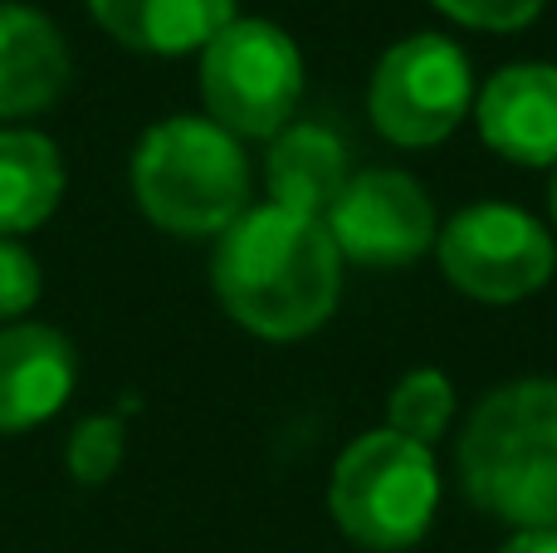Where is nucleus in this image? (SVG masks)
Returning a JSON list of instances; mask_svg holds the SVG:
<instances>
[{
  "label": "nucleus",
  "instance_id": "nucleus-14",
  "mask_svg": "<svg viewBox=\"0 0 557 553\" xmlns=\"http://www.w3.org/2000/svg\"><path fill=\"white\" fill-rule=\"evenodd\" d=\"M64 157L35 127H0V235H25L54 216Z\"/></svg>",
  "mask_w": 557,
  "mask_h": 553
},
{
  "label": "nucleus",
  "instance_id": "nucleus-5",
  "mask_svg": "<svg viewBox=\"0 0 557 553\" xmlns=\"http://www.w3.org/2000/svg\"><path fill=\"white\" fill-rule=\"evenodd\" d=\"M201 98L231 137H278L304 98V54L270 20H231L201 49Z\"/></svg>",
  "mask_w": 557,
  "mask_h": 553
},
{
  "label": "nucleus",
  "instance_id": "nucleus-2",
  "mask_svg": "<svg viewBox=\"0 0 557 553\" xmlns=\"http://www.w3.org/2000/svg\"><path fill=\"white\" fill-rule=\"evenodd\" d=\"M460 486L513 534L557 529V378H519L480 397L460 431Z\"/></svg>",
  "mask_w": 557,
  "mask_h": 553
},
{
  "label": "nucleus",
  "instance_id": "nucleus-19",
  "mask_svg": "<svg viewBox=\"0 0 557 553\" xmlns=\"http://www.w3.org/2000/svg\"><path fill=\"white\" fill-rule=\"evenodd\" d=\"M499 553H557V529H519Z\"/></svg>",
  "mask_w": 557,
  "mask_h": 553
},
{
  "label": "nucleus",
  "instance_id": "nucleus-3",
  "mask_svg": "<svg viewBox=\"0 0 557 553\" xmlns=\"http://www.w3.org/2000/svg\"><path fill=\"white\" fill-rule=\"evenodd\" d=\"M133 196L172 235H221L250 211V162L240 137L211 118H166L133 152Z\"/></svg>",
  "mask_w": 557,
  "mask_h": 553
},
{
  "label": "nucleus",
  "instance_id": "nucleus-15",
  "mask_svg": "<svg viewBox=\"0 0 557 553\" xmlns=\"http://www.w3.org/2000/svg\"><path fill=\"white\" fill-rule=\"evenodd\" d=\"M455 417V382L441 368H416L386 397V431L431 451Z\"/></svg>",
  "mask_w": 557,
  "mask_h": 553
},
{
  "label": "nucleus",
  "instance_id": "nucleus-16",
  "mask_svg": "<svg viewBox=\"0 0 557 553\" xmlns=\"http://www.w3.org/2000/svg\"><path fill=\"white\" fill-rule=\"evenodd\" d=\"M123 451H127V431L117 417H84L74 427L64 446V466L78 486H103V480L117 476L123 466Z\"/></svg>",
  "mask_w": 557,
  "mask_h": 553
},
{
  "label": "nucleus",
  "instance_id": "nucleus-18",
  "mask_svg": "<svg viewBox=\"0 0 557 553\" xmlns=\"http://www.w3.org/2000/svg\"><path fill=\"white\" fill-rule=\"evenodd\" d=\"M441 15L460 20L470 29H494V35H509V29H523L543 15L548 0H431Z\"/></svg>",
  "mask_w": 557,
  "mask_h": 553
},
{
  "label": "nucleus",
  "instance_id": "nucleus-8",
  "mask_svg": "<svg viewBox=\"0 0 557 553\" xmlns=\"http://www.w3.org/2000/svg\"><path fill=\"white\" fill-rule=\"evenodd\" d=\"M337 255L372 270H396V265L421 260L441 235L435 206L416 176L396 167H367L347 176L343 196L323 216Z\"/></svg>",
  "mask_w": 557,
  "mask_h": 553
},
{
  "label": "nucleus",
  "instance_id": "nucleus-6",
  "mask_svg": "<svg viewBox=\"0 0 557 553\" xmlns=\"http://www.w3.org/2000/svg\"><path fill=\"white\" fill-rule=\"evenodd\" d=\"M474 108V69L445 35L396 39L372 69L367 113L396 147H435Z\"/></svg>",
  "mask_w": 557,
  "mask_h": 553
},
{
  "label": "nucleus",
  "instance_id": "nucleus-12",
  "mask_svg": "<svg viewBox=\"0 0 557 553\" xmlns=\"http://www.w3.org/2000/svg\"><path fill=\"white\" fill-rule=\"evenodd\" d=\"M88 10L137 54H191L235 20V0H88Z\"/></svg>",
  "mask_w": 557,
  "mask_h": 553
},
{
  "label": "nucleus",
  "instance_id": "nucleus-17",
  "mask_svg": "<svg viewBox=\"0 0 557 553\" xmlns=\"http://www.w3.org/2000/svg\"><path fill=\"white\" fill-rule=\"evenodd\" d=\"M39 260L15 241L0 235V323H20V314L35 309L39 299Z\"/></svg>",
  "mask_w": 557,
  "mask_h": 553
},
{
  "label": "nucleus",
  "instance_id": "nucleus-10",
  "mask_svg": "<svg viewBox=\"0 0 557 553\" xmlns=\"http://www.w3.org/2000/svg\"><path fill=\"white\" fill-rule=\"evenodd\" d=\"M78 378L74 343L49 323L0 329V431L15 437L49 421L69 402Z\"/></svg>",
  "mask_w": 557,
  "mask_h": 553
},
{
  "label": "nucleus",
  "instance_id": "nucleus-11",
  "mask_svg": "<svg viewBox=\"0 0 557 553\" xmlns=\"http://www.w3.org/2000/svg\"><path fill=\"white\" fill-rule=\"evenodd\" d=\"M74 78L64 35L29 5H0V118L45 113Z\"/></svg>",
  "mask_w": 557,
  "mask_h": 553
},
{
  "label": "nucleus",
  "instance_id": "nucleus-1",
  "mask_svg": "<svg viewBox=\"0 0 557 553\" xmlns=\"http://www.w3.org/2000/svg\"><path fill=\"white\" fill-rule=\"evenodd\" d=\"M215 299L240 329L260 339H308L337 309L343 255L313 216L284 206H250L231 231H221L211 260Z\"/></svg>",
  "mask_w": 557,
  "mask_h": 553
},
{
  "label": "nucleus",
  "instance_id": "nucleus-20",
  "mask_svg": "<svg viewBox=\"0 0 557 553\" xmlns=\"http://www.w3.org/2000/svg\"><path fill=\"white\" fill-rule=\"evenodd\" d=\"M548 206H553V221H557V172H553V196H548Z\"/></svg>",
  "mask_w": 557,
  "mask_h": 553
},
{
  "label": "nucleus",
  "instance_id": "nucleus-9",
  "mask_svg": "<svg viewBox=\"0 0 557 553\" xmlns=\"http://www.w3.org/2000/svg\"><path fill=\"white\" fill-rule=\"evenodd\" d=\"M484 147L513 167H557V69L509 64L474 98Z\"/></svg>",
  "mask_w": 557,
  "mask_h": 553
},
{
  "label": "nucleus",
  "instance_id": "nucleus-13",
  "mask_svg": "<svg viewBox=\"0 0 557 553\" xmlns=\"http://www.w3.org/2000/svg\"><path fill=\"white\" fill-rule=\"evenodd\" d=\"M347 147L337 133L318 123H288L278 137H270V157H264V182H270L274 206L298 216L323 221L327 206L343 196L347 186Z\"/></svg>",
  "mask_w": 557,
  "mask_h": 553
},
{
  "label": "nucleus",
  "instance_id": "nucleus-7",
  "mask_svg": "<svg viewBox=\"0 0 557 553\" xmlns=\"http://www.w3.org/2000/svg\"><path fill=\"white\" fill-rule=\"evenodd\" d=\"M445 280L484 304H519L539 294L557 270V241L548 225L504 201L465 206L435 235Z\"/></svg>",
  "mask_w": 557,
  "mask_h": 553
},
{
  "label": "nucleus",
  "instance_id": "nucleus-4",
  "mask_svg": "<svg viewBox=\"0 0 557 553\" xmlns=\"http://www.w3.org/2000/svg\"><path fill=\"white\" fill-rule=\"evenodd\" d=\"M441 500L435 456L396 431H367L337 456L327 480V509L337 529L362 549H411L425 539Z\"/></svg>",
  "mask_w": 557,
  "mask_h": 553
}]
</instances>
